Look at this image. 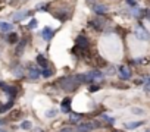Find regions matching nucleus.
I'll use <instances>...</instances> for the list:
<instances>
[{
	"mask_svg": "<svg viewBox=\"0 0 150 132\" xmlns=\"http://www.w3.org/2000/svg\"><path fill=\"white\" fill-rule=\"evenodd\" d=\"M102 117L105 119V121H107L109 123H114V119H112V117H109V116H106V114H102Z\"/></svg>",
	"mask_w": 150,
	"mask_h": 132,
	"instance_id": "25",
	"label": "nucleus"
},
{
	"mask_svg": "<svg viewBox=\"0 0 150 132\" xmlns=\"http://www.w3.org/2000/svg\"><path fill=\"white\" fill-rule=\"evenodd\" d=\"M103 25H105V21L100 19V18L91 19V21H90V26H93L96 31H102V30H103Z\"/></svg>",
	"mask_w": 150,
	"mask_h": 132,
	"instance_id": "4",
	"label": "nucleus"
},
{
	"mask_svg": "<svg viewBox=\"0 0 150 132\" xmlns=\"http://www.w3.org/2000/svg\"><path fill=\"white\" fill-rule=\"evenodd\" d=\"M2 123H3V122H2V121H0V125H2Z\"/></svg>",
	"mask_w": 150,
	"mask_h": 132,
	"instance_id": "33",
	"label": "nucleus"
},
{
	"mask_svg": "<svg viewBox=\"0 0 150 132\" xmlns=\"http://www.w3.org/2000/svg\"><path fill=\"white\" fill-rule=\"evenodd\" d=\"M71 98L69 97H66L64 101H62V106H60V107H62V112H64V113H69L71 112Z\"/></svg>",
	"mask_w": 150,
	"mask_h": 132,
	"instance_id": "9",
	"label": "nucleus"
},
{
	"mask_svg": "<svg viewBox=\"0 0 150 132\" xmlns=\"http://www.w3.org/2000/svg\"><path fill=\"white\" fill-rule=\"evenodd\" d=\"M0 132H5V131H0Z\"/></svg>",
	"mask_w": 150,
	"mask_h": 132,
	"instance_id": "34",
	"label": "nucleus"
},
{
	"mask_svg": "<svg viewBox=\"0 0 150 132\" xmlns=\"http://www.w3.org/2000/svg\"><path fill=\"white\" fill-rule=\"evenodd\" d=\"M132 112H134V114H143L141 109H132Z\"/></svg>",
	"mask_w": 150,
	"mask_h": 132,
	"instance_id": "28",
	"label": "nucleus"
},
{
	"mask_svg": "<svg viewBox=\"0 0 150 132\" xmlns=\"http://www.w3.org/2000/svg\"><path fill=\"white\" fill-rule=\"evenodd\" d=\"M146 132H150V131H146Z\"/></svg>",
	"mask_w": 150,
	"mask_h": 132,
	"instance_id": "35",
	"label": "nucleus"
},
{
	"mask_svg": "<svg viewBox=\"0 0 150 132\" xmlns=\"http://www.w3.org/2000/svg\"><path fill=\"white\" fill-rule=\"evenodd\" d=\"M47 9V5H40L39 6V10H46Z\"/></svg>",
	"mask_w": 150,
	"mask_h": 132,
	"instance_id": "32",
	"label": "nucleus"
},
{
	"mask_svg": "<svg viewBox=\"0 0 150 132\" xmlns=\"http://www.w3.org/2000/svg\"><path fill=\"white\" fill-rule=\"evenodd\" d=\"M115 132H119V131H115Z\"/></svg>",
	"mask_w": 150,
	"mask_h": 132,
	"instance_id": "36",
	"label": "nucleus"
},
{
	"mask_svg": "<svg viewBox=\"0 0 150 132\" xmlns=\"http://www.w3.org/2000/svg\"><path fill=\"white\" fill-rule=\"evenodd\" d=\"M12 106H14V101H9L7 104H5V106H0V113H5L6 110H9Z\"/></svg>",
	"mask_w": 150,
	"mask_h": 132,
	"instance_id": "19",
	"label": "nucleus"
},
{
	"mask_svg": "<svg viewBox=\"0 0 150 132\" xmlns=\"http://www.w3.org/2000/svg\"><path fill=\"white\" fill-rule=\"evenodd\" d=\"M41 35H43L44 40H47V41H49V40H52V37L55 35V31L50 28V26H46V28L43 30V32H41Z\"/></svg>",
	"mask_w": 150,
	"mask_h": 132,
	"instance_id": "7",
	"label": "nucleus"
},
{
	"mask_svg": "<svg viewBox=\"0 0 150 132\" xmlns=\"http://www.w3.org/2000/svg\"><path fill=\"white\" fill-rule=\"evenodd\" d=\"M100 88H99V85H90V88H89V91L90 92H96V91H99Z\"/></svg>",
	"mask_w": 150,
	"mask_h": 132,
	"instance_id": "24",
	"label": "nucleus"
},
{
	"mask_svg": "<svg viewBox=\"0 0 150 132\" xmlns=\"http://www.w3.org/2000/svg\"><path fill=\"white\" fill-rule=\"evenodd\" d=\"M14 72H15V73H16L18 76H22V68H21V66H19V68H18V69H15Z\"/></svg>",
	"mask_w": 150,
	"mask_h": 132,
	"instance_id": "26",
	"label": "nucleus"
},
{
	"mask_svg": "<svg viewBox=\"0 0 150 132\" xmlns=\"http://www.w3.org/2000/svg\"><path fill=\"white\" fill-rule=\"evenodd\" d=\"M52 73H53L52 69H49V68H47V69H43V76H44V78H49Z\"/></svg>",
	"mask_w": 150,
	"mask_h": 132,
	"instance_id": "21",
	"label": "nucleus"
},
{
	"mask_svg": "<svg viewBox=\"0 0 150 132\" xmlns=\"http://www.w3.org/2000/svg\"><path fill=\"white\" fill-rule=\"evenodd\" d=\"M28 76H30L31 79H39V78H40L39 69L34 68V66H30V68H28Z\"/></svg>",
	"mask_w": 150,
	"mask_h": 132,
	"instance_id": "10",
	"label": "nucleus"
},
{
	"mask_svg": "<svg viewBox=\"0 0 150 132\" xmlns=\"http://www.w3.org/2000/svg\"><path fill=\"white\" fill-rule=\"evenodd\" d=\"M56 114H57V112H56V110H49V112L46 113V116H47V117H55Z\"/></svg>",
	"mask_w": 150,
	"mask_h": 132,
	"instance_id": "22",
	"label": "nucleus"
},
{
	"mask_svg": "<svg viewBox=\"0 0 150 132\" xmlns=\"http://www.w3.org/2000/svg\"><path fill=\"white\" fill-rule=\"evenodd\" d=\"M3 91L6 92V94H7V96H9L10 98H14V97L16 96V92H18L15 87H9V85H5V88H3Z\"/></svg>",
	"mask_w": 150,
	"mask_h": 132,
	"instance_id": "11",
	"label": "nucleus"
},
{
	"mask_svg": "<svg viewBox=\"0 0 150 132\" xmlns=\"http://www.w3.org/2000/svg\"><path fill=\"white\" fill-rule=\"evenodd\" d=\"M28 26H30V28H35V26H37V21H35V19H32V21L30 22V25H28Z\"/></svg>",
	"mask_w": 150,
	"mask_h": 132,
	"instance_id": "27",
	"label": "nucleus"
},
{
	"mask_svg": "<svg viewBox=\"0 0 150 132\" xmlns=\"http://www.w3.org/2000/svg\"><path fill=\"white\" fill-rule=\"evenodd\" d=\"M21 117H22V112H19V110L12 112V113H10V116H9L10 121H18V119H21Z\"/></svg>",
	"mask_w": 150,
	"mask_h": 132,
	"instance_id": "16",
	"label": "nucleus"
},
{
	"mask_svg": "<svg viewBox=\"0 0 150 132\" xmlns=\"http://www.w3.org/2000/svg\"><path fill=\"white\" fill-rule=\"evenodd\" d=\"M144 122H128V123H125V128L127 129H135V128H139L141 126Z\"/></svg>",
	"mask_w": 150,
	"mask_h": 132,
	"instance_id": "15",
	"label": "nucleus"
},
{
	"mask_svg": "<svg viewBox=\"0 0 150 132\" xmlns=\"http://www.w3.org/2000/svg\"><path fill=\"white\" fill-rule=\"evenodd\" d=\"M57 132H74L71 128H64V129H60V131H57Z\"/></svg>",
	"mask_w": 150,
	"mask_h": 132,
	"instance_id": "30",
	"label": "nucleus"
},
{
	"mask_svg": "<svg viewBox=\"0 0 150 132\" xmlns=\"http://www.w3.org/2000/svg\"><path fill=\"white\" fill-rule=\"evenodd\" d=\"M93 10H94V13H97V15H103V13L107 12V7L103 6V5H96V6H93Z\"/></svg>",
	"mask_w": 150,
	"mask_h": 132,
	"instance_id": "13",
	"label": "nucleus"
},
{
	"mask_svg": "<svg viewBox=\"0 0 150 132\" xmlns=\"http://www.w3.org/2000/svg\"><path fill=\"white\" fill-rule=\"evenodd\" d=\"M0 30L7 32V31H12L14 30V25L12 24H7V22H0Z\"/></svg>",
	"mask_w": 150,
	"mask_h": 132,
	"instance_id": "14",
	"label": "nucleus"
},
{
	"mask_svg": "<svg viewBox=\"0 0 150 132\" xmlns=\"http://www.w3.org/2000/svg\"><path fill=\"white\" fill-rule=\"evenodd\" d=\"M81 117H82L81 113H71V114H69V119H71L72 122H80Z\"/></svg>",
	"mask_w": 150,
	"mask_h": 132,
	"instance_id": "18",
	"label": "nucleus"
},
{
	"mask_svg": "<svg viewBox=\"0 0 150 132\" xmlns=\"http://www.w3.org/2000/svg\"><path fill=\"white\" fill-rule=\"evenodd\" d=\"M127 3H128L130 6H132V7L137 5V2H135V0H127Z\"/></svg>",
	"mask_w": 150,
	"mask_h": 132,
	"instance_id": "29",
	"label": "nucleus"
},
{
	"mask_svg": "<svg viewBox=\"0 0 150 132\" xmlns=\"http://www.w3.org/2000/svg\"><path fill=\"white\" fill-rule=\"evenodd\" d=\"M37 63H39L43 69H47V68H49V62H47V59H46L43 55H39V56H37Z\"/></svg>",
	"mask_w": 150,
	"mask_h": 132,
	"instance_id": "12",
	"label": "nucleus"
},
{
	"mask_svg": "<svg viewBox=\"0 0 150 132\" xmlns=\"http://www.w3.org/2000/svg\"><path fill=\"white\" fill-rule=\"evenodd\" d=\"M135 35L139 37L140 40H149V34L146 32V30L143 28L141 25H139V26L135 28Z\"/></svg>",
	"mask_w": 150,
	"mask_h": 132,
	"instance_id": "6",
	"label": "nucleus"
},
{
	"mask_svg": "<svg viewBox=\"0 0 150 132\" xmlns=\"http://www.w3.org/2000/svg\"><path fill=\"white\" fill-rule=\"evenodd\" d=\"M27 13H28V12H19V13H16V15H15V19H18V21H19L21 18H24L25 15H27Z\"/></svg>",
	"mask_w": 150,
	"mask_h": 132,
	"instance_id": "23",
	"label": "nucleus"
},
{
	"mask_svg": "<svg viewBox=\"0 0 150 132\" xmlns=\"http://www.w3.org/2000/svg\"><path fill=\"white\" fill-rule=\"evenodd\" d=\"M77 47L81 51H87V50L90 48V43H89V40H87V37L78 35V38H77Z\"/></svg>",
	"mask_w": 150,
	"mask_h": 132,
	"instance_id": "2",
	"label": "nucleus"
},
{
	"mask_svg": "<svg viewBox=\"0 0 150 132\" xmlns=\"http://www.w3.org/2000/svg\"><path fill=\"white\" fill-rule=\"evenodd\" d=\"M144 15H146V18H147V19L150 21V9H147V10L144 12Z\"/></svg>",
	"mask_w": 150,
	"mask_h": 132,
	"instance_id": "31",
	"label": "nucleus"
},
{
	"mask_svg": "<svg viewBox=\"0 0 150 132\" xmlns=\"http://www.w3.org/2000/svg\"><path fill=\"white\" fill-rule=\"evenodd\" d=\"M31 125H32L31 122H28V121H24V122L21 123V128H22V129H31Z\"/></svg>",
	"mask_w": 150,
	"mask_h": 132,
	"instance_id": "20",
	"label": "nucleus"
},
{
	"mask_svg": "<svg viewBox=\"0 0 150 132\" xmlns=\"http://www.w3.org/2000/svg\"><path fill=\"white\" fill-rule=\"evenodd\" d=\"M94 128H96V125L94 123H90V122H87V123H78V132H90Z\"/></svg>",
	"mask_w": 150,
	"mask_h": 132,
	"instance_id": "5",
	"label": "nucleus"
},
{
	"mask_svg": "<svg viewBox=\"0 0 150 132\" xmlns=\"http://www.w3.org/2000/svg\"><path fill=\"white\" fill-rule=\"evenodd\" d=\"M119 72H121V76L124 78V79H128V78H131V71H130V68L128 66H119Z\"/></svg>",
	"mask_w": 150,
	"mask_h": 132,
	"instance_id": "8",
	"label": "nucleus"
},
{
	"mask_svg": "<svg viewBox=\"0 0 150 132\" xmlns=\"http://www.w3.org/2000/svg\"><path fill=\"white\" fill-rule=\"evenodd\" d=\"M59 84H60V88L64 90V91H75L77 90V87L80 85L78 82H77V79H75V76H64L59 81Z\"/></svg>",
	"mask_w": 150,
	"mask_h": 132,
	"instance_id": "1",
	"label": "nucleus"
},
{
	"mask_svg": "<svg viewBox=\"0 0 150 132\" xmlns=\"http://www.w3.org/2000/svg\"><path fill=\"white\" fill-rule=\"evenodd\" d=\"M7 41H9L10 44H15V43H18V35H16L15 32H10V34L7 35Z\"/></svg>",
	"mask_w": 150,
	"mask_h": 132,
	"instance_id": "17",
	"label": "nucleus"
},
{
	"mask_svg": "<svg viewBox=\"0 0 150 132\" xmlns=\"http://www.w3.org/2000/svg\"><path fill=\"white\" fill-rule=\"evenodd\" d=\"M103 75L100 71H90L89 73H85V82H93L96 79H102Z\"/></svg>",
	"mask_w": 150,
	"mask_h": 132,
	"instance_id": "3",
	"label": "nucleus"
}]
</instances>
